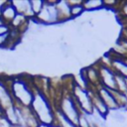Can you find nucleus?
<instances>
[{
    "label": "nucleus",
    "instance_id": "obj_1",
    "mask_svg": "<svg viewBox=\"0 0 127 127\" xmlns=\"http://www.w3.org/2000/svg\"><path fill=\"white\" fill-rule=\"evenodd\" d=\"M31 108L39 118L41 124L54 127V121H55L54 105L50 102L48 96H46L43 91L38 89L36 93H34V98L31 104Z\"/></svg>",
    "mask_w": 127,
    "mask_h": 127
},
{
    "label": "nucleus",
    "instance_id": "obj_2",
    "mask_svg": "<svg viewBox=\"0 0 127 127\" xmlns=\"http://www.w3.org/2000/svg\"><path fill=\"white\" fill-rule=\"evenodd\" d=\"M58 106L63 111V113L73 124H75L77 126L78 118H79V115H80V109L77 106L76 102L74 101V99H73V97H72L70 92L65 93L61 97Z\"/></svg>",
    "mask_w": 127,
    "mask_h": 127
},
{
    "label": "nucleus",
    "instance_id": "obj_3",
    "mask_svg": "<svg viewBox=\"0 0 127 127\" xmlns=\"http://www.w3.org/2000/svg\"><path fill=\"white\" fill-rule=\"evenodd\" d=\"M70 93H71L74 101L76 102L77 106L79 107L80 111H83L87 114H92L93 113L94 109H93L91 98H90V95H89L87 89H84V88L80 87L78 84H76L74 82L73 85L71 86Z\"/></svg>",
    "mask_w": 127,
    "mask_h": 127
},
{
    "label": "nucleus",
    "instance_id": "obj_4",
    "mask_svg": "<svg viewBox=\"0 0 127 127\" xmlns=\"http://www.w3.org/2000/svg\"><path fill=\"white\" fill-rule=\"evenodd\" d=\"M12 89L14 96L21 105L31 106L34 98V92L22 79L14 80L12 84Z\"/></svg>",
    "mask_w": 127,
    "mask_h": 127
},
{
    "label": "nucleus",
    "instance_id": "obj_5",
    "mask_svg": "<svg viewBox=\"0 0 127 127\" xmlns=\"http://www.w3.org/2000/svg\"><path fill=\"white\" fill-rule=\"evenodd\" d=\"M98 63L99 67V74H100V84L106 87L109 90H116V83H115V71L107 65Z\"/></svg>",
    "mask_w": 127,
    "mask_h": 127
},
{
    "label": "nucleus",
    "instance_id": "obj_6",
    "mask_svg": "<svg viewBox=\"0 0 127 127\" xmlns=\"http://www.w3.org/2000/svg\"><path fill=\"white\" fill-rule=\"evenodd\" d=\"M88 90V93L90 95V98H91V102H92V105H93V109L94 111H96L98 114H100L103 118L106 119V117L109 115L110 111L108 109V107L105 105V103L103 102V100L99 97V95L97 94L96 92V87H93V86H89L87 88Z\"/></svg>",
    "mask_w": 127,
    "mask_h": 127
},
{
    "label": "nucleus",
    "instance_id": "obj_7",
    "mask_svg": "<svg viewBox=\"0 0 127 127\" xmlns=\"http://www.w3.org/2000/svg\"><path fill=\"white\" fill-rule=\"evenodd\" d=\"M80 72L86 78L89 86L97 87L98 85H100V74H99V67L97 62L96 64H92L85 66L84 68L81 69Z\"/></svg>",
    "mask_w": 127,
    "mask_h": 127
},
{
    "label": "nucleus",
    "instance_id": "obj_8",
    "mask_svg": "<svg viewBox=\"0 0 127 127\" xmlns=\"http://www.w3.org/2000/svg\"><path fill=\"white\" fill-rule=\"evenodd\" d=\"M96 92L99 95V97L103 100L105 105L108 107L109 111H115V110L119 109L118 104H117V102H116L111 90L107 89L106 87H104V86H102L100 84V85H98L96 87Z\"/></svg>",
    "mask_w": 127,
    "mask_h": 127
},
{
    "label": "nucleus",
    "instance_id": "obj_9",
    "mask_svg": "<svg viewBox=\"0 0 127 127\" xmlns=\"http://www.w3.org/2000/svg\"><path fill=\"white\" fill-rule=\"evenodd\" d=\"M56 7L59 14V24L62 25L71 19L70 16V5L68 4L67 0H58L56 3Z\"/></svg>",
    "mask_w": 127,
    "mask_h": 127
},
{
    "label": "nucleus",
    "instance_id": "obj_10",
    "mask_svg": "<svg viewBox=\"0 0 127 127\" xmlns=\"http://www.w3.org/2000/svg\"><path fill=\"white\" fill-rule=\"evenodd\" d=\"M54 113H55V121H54V127H77L75 124H73L60 109L58 104L56 107L54 106Z\"/></svg>",
    "mask_w": 127,
    "mask_h": 127
},
{
    "label": "nucleus",
    "instance_id": "obj_11",
    "mask_svg": "<svg viewBox=\"0 0 127 127\" xmlns=\"http://www.w3.org/2000/svg\"><path fill=\"white\" fill-rule=\"evenodd\" d=\"M17 10L16 8L14 7L13 3L12 2H9V3H6L3 8H2V19L4 21H8V22H12L13 19L15 18V16L17 15Z\"/></svg>",
    "mask_w": 127,
    "mask_h": 127
},
{
    "label": "nucleus",
    "instance_id": "obj_12",
    "mask_svg": "<svg viewBox=\"0 0 127 127\" xmlns=\"http://www.w3.org/2000/svg\"><path fill=\"white\" fill-rule=\"evenodd\" d=\"M82 6L84 11H94L104 8L103 0H83Z\"/></svg>",
    "mask_w": 127,
    "mask_h": 127
},
{
    "label": "nucleus",
    "instance_id": "obj_13",
    "mask_svg": "<svg viewBox=\"0 0 127 127\" xmlns=\"http://www.w3.org/2000/svg\"><path fill=\"white\" fill-rule=\"evenodd\" d=\"M115 83H116V90L125 93L127 91V84H126V77L121 75L120 73L115 72Z\"/></svg>",
    "mask_w": 127,
    "mask_h": 127
},
{
    "label": "nucleus",
    "instance_id": "obj_14",
    "mask_svg": "<svg viewBox=\"0 0 127 127\" xmlns=\"http://www.w3.org/2000/svg\"><path fill=\"white\" fill-rule=\"evenodd\" d=\"M6 118L7 120L12 124V125H19V122H18V116H17V113H16V109H15V106L12 105L10 107H8L6 109Z\"/></svg>",
    "mask_w": 127,
    "mask_h": 127
},
{
    "label": "nucleus",
    "instance_id": "obj_15",
    "mask_svg": "<svg viewBox=\"0 0 127 127\" xmlns=\"http://www.w3.org/2000/svg\"><path fill=\"white\" fill-rule=\"evenodd\" d=\"M108 116H111L117 123H120V124H123L126 121L125 114L121 110H119V109L118 110H115V111H110V113H109Z\"/></svg>",
    "mask_w": 127,
    "mask_h": 127
},
{
    "label": "nucleus",
    "instance_id": "obj_16",
    "mask_svg": "<svg viewBox=\"0 0 127 127\" xmlns=\"http://www.w3.org/2000/svg\"><path fill=\"white\" fill-rule=\"evenodd\" d=\"M83 12H84V8L82 6V3L70 6V16H71V19L72 18H77V17L81 16L83 14Z\"/></svg>",
    "mask_w": 127,
    "mask_h": 127
},
{
    "label": "nucleus",
    "instance_id": "obj_17",
    "mask_svg": "<svg viewBox=\"0 0 127 127\" xmlns=\"http://www.w3.org/2000/svg\"><path fill=\"white\" fill-rule=\"evenodd\" d=\"M30 4H31V8H32V10H33V12L36 16L43 9V7L45 5V1H43V0H33V1H30Z\"/></svg>",
    "mask_w": 127,
    "mask_h": 127
},
{
    "label": "nucleus",
    "instance_id": "obj_18",
    "mask_svg": "<svg viewBox=\"0 0 127 127\" xmlns=\"http://www.w3.org/2000/svg\"><path fill=\"white\" fill-rule=\"evenodd\" d=\"M77 127H91L87 113L80 111V115L78 118V123H77Z\"/></svg>",
    "mask_w": 127,
    "mask_h": 127
},
{
    "label": "nucleus",
    "instance_id": "obj_19",
    "mask_svg": "<svg viewBox=\"0 0 127 127\" xmlns=\"http://www.w3.org/2000/svg\"><path fill=\"white\" fill-rule=\"evenodd\" d=\"M119 12H120V15H121L122 17H124L125 19H127V1L120 2V5H119Z\"/></svg>",
    "mask_w": 127,
    "mask_h": 127
},
{
    "label": "nucleus",
    "instance_id": "obj_20",
    "mask_svg": "<svg viewBox=\"0 0 127 127\" xmlns=\"http://www.w3.org/2000/svg\"><path fill=\"white\" fill-rule=\"evenodd\" d=\"M103 4H104V7L115 8L116 6L119 7L120 2H119V1H116V0H103Z\"/></svg>",
    "mask_w": 127,
    "mask_h": 127
},
{
    "label": "nucleus",
    "instance_id": "obj_21",
    "mask_svg": "<svg viewBox=\"0 0 127 127\" xmlns=\"http://www.w3.org/2000/svg\"><path fill=\"white\" fill-rule=\"evenodd\" d=\"M8 38H9V33L1 35L0 36V46H3L4 44H6L7 41H8Z\"/></svg>",
    "mask_w": 127,
    "mask_h": 127
},
{
    "label": "nucleus",
    "instance_id": "obj_22",
    "mask_svg": "<svg viewBox=\"0 0 127 127\" xmlns=\"http://www.w3.org/2000/svg\"><path fill=\"white\" fill-rule=\"evenodd\" d=\"M9 33V27L7 25H2L0 26V36Z\"/></svg>",
    "mask_w": 127,
    "mask_h": 127
},
{
    "label": "nucleus",
    "instance_id": "obj_23",
    "mask_svg": "<svg viewBox=\"0 0 127 127\" xmlns=\"http://www.w3.org/2000/svg\"><path fill=\"white\" fill-rule=\"evenodd\" d=\"M121 38H123V39H125V40H127V24H125L124 25V27H123V29H122V32H121V36H120Z\"/></svg>",
    "mask_w": 127,
    "mask_h": 127
},
{
    "label": "nucleus",
    "instance_id": "obj_24",
    "mask_svg": "<svg viewBox=\"0 0 127 127\" xmlns=\"http://www.w3.org/2000/svg\"><path fill=\"white\" fill-rule=\"evenodd\" d=\"M124 94H125V96H126V99H127V91H126V92H125Z\"/></svg>",
    "mask_w": 127,
    "mask_h": 127
}]
</instances>
